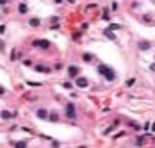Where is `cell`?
Returning a JSON list of instances; mask_svg holds the SVG:
<instances>
[{
    "label": "cell",
    "mask_w": 155,
    "mask_h": 148,
    "mask_svg": "<svg viewBox=\"0 0 155 148\" xmlns=\"http://www.w3.org/2000/svg\"><path fill=\"white\" fill-rule=\"evenodd\" d=\"M36 71H43V73H50L52 70L46 68V66H36Z\"/></svg>",
    "instance_id": "30bf717a"
},
{
    "label": "cell",
    "mask_w": 155,
    "mask_h": 148,
    "mask_svg": "<svg viewBox=\"0 0 155 148\" xmlns=\"http://www.w3.org/2000/svg\"><path fill=\"white\" fill-rule=\"evenodd\" d=\"M82 59H84L86 63H91V61H93V56H91V54H84V56H82Z\"/></svg>",
    "instance_id": "8fae6325"
},
{
    "label": "cell",
    "mask_w": 155,
    "mask_h": 148,
    "mask_svg": "<svg viewBox=\"0 0 155 148\" xmlns=\"http://www.w3.org/2000/svg\"><path fill=\"white\" fill-rule=\"evenodd\" d=\"M53 2H55V4H63V0H53Z\"/></svg>",
    "instance_id": "7402d4cb"
},
{
    "label": "cell",
    "mask_w": 155,
    "mask_h": 148,
    "mask_svg": "<svg viewBox=\"0 0 155 148\" xmlns=\"http://www.w3.org/2000/svg\"><path fill=\"white\" fill-rule=\"evenodd\" d=\"M75 86L80 87V89H84V87L89 86V82H87V79H86V77H75Z\"/></svg>",
    "instance_id": "3957f363"
},
{
    "label": "cell",
    "mask_w": 155,
    "mask_h": 148,
    "mask_svg": "<svg viewBox=\"0 0 155 148\" xmlns=\"http://www.w3.org/2000/svg\"><path fill=\"white\" fill-rule=\"evenodd\" d=\"M29 23H30L32 27H38L39 23H41V20H39V18H30V20H29Z\"/></svg>",
    "instance_id": "9c48e42d"
},
{
    "label": "cell",
    "mask_w": 155,
    "mask_h": 148,
    "mask_svg": "<svg viewBox=\"0 0 155 148\" xmlns=\"http://www.w3.org/2000/svg\"><path fill=\"white\" fill-rule=\"evenodd\" d=\"M4 93H5V89H4V87H0V95H4Z\"/></svg>",
    "instance_id": "44dd1931"
},
{
    "label": "cell",
    "mask_w": 155,
    "mask_h": 148,
    "mask_svg": "<svg viewBox=\"0 0 155 148\" xmlns=\"http://www.w3.org/2000/svg\"><path fill=\"white\" fill-rule=\"evenodd\" d=\"M64 87H66V89H71L73 86H71V82H64Z\"/></svg>",
    "instance_id": "2e32d148"
},
{
    "label": "cell",
    "mask_w": 155,
    "mask_h": 148,
    "mask_svg": "<svg viewBox=\"0 0 155 148\" xmlns=\"http://www.w3.org/2000/svg\"><path fill=\"white\" fill-rule=\"evenodd\" d=\"M23 64H25V66H30V64H32V61H29V59H25V61H23Z\"/></svg>",
    "instance_id": "e0dca14e"
},
{
    "label": "cell",
    "mask_w": 155,
    "mask_h": 148,
    "mask_svg": "<svg viewBox=\"0 0 155 148\" xmlns=\"http://www.w3.org/2000/svg\"><path fill=\"white\" fill-rule=\"evenodd\" d=\"M104 34H105L107 38H109V39H116V36H114V34H112V32H111V29H107V30L104 32Z\"/></svg>",
    "instance_id": "7c38bea8"
},
{
    "label": "cell",
    "mask_w": 155,
    "mask_h": 148,
    "mask_svg": "<svg viewBox=\"0 0 155 148\" xmlns=\"http://www.w3.org/2000/svg\"><path fill=\"white\" fill-rule=\"evenodd\" d=\"M66 118H70V120H75V118H77L75 105H73V104H68V105H66Z\"/></svg>",
    "instance_id": "7a4b0ae2"
},
{
    "label": "cell",
    "mask_w": 155,
    "mask_h": 148,
    "mask_svg": "<svg viewBox=\"0 0 155 148\" xmlns=\"http://www.w3.org/2000/svg\"><path fill=\"white\" fill-rule=\"evenodd\" d=\"M36 116H38L39 120H48V112H46L45 109H39V111L36 112Z\"/></svg>",
    "instance_id": "8992f818"
},
{
    "label": "cell",
    "mask_w": 155,
    "mask_h": 148,
    "mask_svg": "<svg viewBox=\"0 0 155 148\" xmlns=\"http://www.w3.org/2000/svg\"><path fill=\"white\" fill-rule=\"evenodd\" d=\"M18 11H20V15H27V4L22 2V4L18 5Z\"/></svg>",
    "instance_id": "ba28073f"
},
{
    "label": "cell",
    "mask_w": 155,
    "mask_h": 148,
    "mask_svg": "<svg viewBox=\"0 0 155 148\" xmlns=\"http://www.w3.org/2000/svg\"><path fill=\"white\" fill-rule=\"evenodd\" d=\"M15 146H18V148H23V146H27V143H25V141H18V143H15Z\"/></svg>",
    "instance_id": "4fadbf2b"
},
{
    "label": "cell",
    "mask_w": 155,
    "mask_h": 148,
    "mask_svg": "<svg viewBox=\"0 0 155 148\" xmlns=\"http://www.w3.org/2000/svg\"><path fill=\"white\" fill-rule=\"evenodd\" d=\"M7 4V0H0V5H5Z\"/></svg>",
    "instance_id": "ffe728a7"
},
{
    "label": "cell",
    "mask_w": 155,
    "mask_h": 148,
    "mask_svg": "<svg viewBox=\"0 0 155 148\" xmlns=\"http://www.w3.org/2000/svg\"><path fill=\"white\" fill-rule=\"evenodd\" d=\"M4 32H5V27H4V25H0V34H4Z\"/></svg>",
    "instance_id": "ac0fdd59"
},
{
    "label": "cell",
    "mask_w": 155,
    "mask_h": 148,
    "mask_svg": "<svg viewBox=\"0 0 155 148\" xmlns=\"http://www.w3.org/2000/svg\"><path fill=\"white\" fill-rule=\"evenodd\" d=\"M4 48H5V46H4V41H0V52H4Z\"/></svg>",
    "instance_id": "d6986e66"
},
{
    "label": "cell",
    "mask_w": 155,
    "mask_h": 148,
    "mask_svg": "<svg viewBox=\"0 0 155 148\" xmlns=\"http://www.w3.org/2000/svg\"><path fill=\"white\" fill-rule=\"evenodd\" d=\"M139 48H141V50H148V48H150V45H148V43H141Z\"/></svg>",
    "instance_id": "9a60e30c"
},
{
    "label": "cell",
    "mask_w": 155,
    "mask_h": 148,
    "mask_svg": "<svg viewBox=\"0 0 155 148\" xmlns=\"http://www.w3.org/2000/svg\"><path fill=\"white\" fill-rule=\"evenodd\" d=\"M48 120H50V122H57V114H48Z\"/></svg>",
    "instance_id": "5bb4252c"
},
{
    "label": "cell",
    "mask_w": 155,
    "mask_h": 148,
    "mask_svg": "<svg viewBox=\"0 0 155 148\" xmlns=\"http://www.w3.org/2000/svg\"><path fill=\"white\" fill-rule=\"evenodd\" d=\"M78 66H68V75L71 77V79H75V77H78Z\"/></svg>",
    "instance_id": "277c9868"
},
{
    "label": "cell",
    "mask_w": 155,
    "mask_h": 148,
    "mask_svg": "<svg viewBox=\"0 0 155 148\" xmlns=\"http://www.w3.org/2000/svg\"><path fill=\"white\" fill-rule=\"evenodd\" d=\"M13 116H15V114L9 112V111H2V112H0V118H2V120H11Z\"/></svg>",
    "instance_id": "52a82bcc"
},
{
    "label": "cell",
    "mask_w": 155,
    "mask_h": 148,
    "mask_svg": "<svg viewBox=\"0 0 155 148\" xmlns=\"http://www.w3.org/2000/svg\"><path fill=\"white\" fill-rule=\"evenodd\" d=\"M98 71L102 73V75H104L107 80H114V79H116V75H114V71H112L111 68H107L105 64H100V66H98Z\"/></svg>",
    "instance_id": "6da1fadb"
},
{
    "label": "cell",
    "mask_w": 155,
    "mask_h": 148,
    "mask_svg": "<svg viewBox=\"0 0 155 148\" xmlns=\"http://www.w3.org/2000/svg\"><path fill=\"white\" fill-rule=\"evenodd\" d=\"M34 46H38V48H50V43L48 41H45V39H39V41H36L34 43Z\"/></svg>",
    "instance_id": "5b68a950"
}]
</instances>
